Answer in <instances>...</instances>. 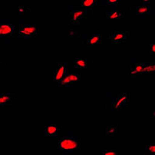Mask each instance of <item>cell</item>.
<instances>
[{
  "label": "cell",
  "mask_w": 155,
  "mask_h": 155,
  "mask_svg": "<svg viewBox=\"0 0 155 155\" xmlns=\"http://www.w3.org/2000/svg\"><path fill=\"white\" fill-rule=\"evenodd\" d=\"M16 29L14 25L8 22H0V37L11 38L14 37Z\"/></svg>",
  "instance_id": "5"
},
{
  "label": "cell",
  "mask_w": 155,
  "mask_h": 155,
  "mask_svg": "<svg viewBox=\"0 0 155 155\" xmlns=\"http://www.w3.org/2000/svg\"><path fill=\"white\" fill-rule=\"evenodd\" d=\"M81 143L77 138L70 137H63L58 139L57 142V149L61 153H68L79 150Z\"/></svg>",
  "instance_id": "1"
},
{
  "label": "cell",
  "mask_w": 155,
  "mask_h": 155,
  "mask_svg": "<svg viewBox=\"0 0 155 155\" xmlns=\"http://www.w3.org/2000/svg\"><path fill=\"white\" fill-rule=\"evenodd\" d=\"M102 1H103V0H95V3H97V4H100V3H102Z\"/></svg>",
  "instance_id": "25"
},
{
  "label": "cell",
  "mask_w": 155,
  "mask_h": 155,
  "mask_svg": "<svg viewBox=\"0 0 155 155\" xmlns=\"http://www.w3.org/2000/svg\"><path fill=\"white\" fill-rule=\"evenodd\" d=\"M106 3L109 6H114V5H117L118 0H106Z\"/></svg>",
  "instance_id": "23"
},
{
  "label": "cell",
  "mask_w": 155,
  "mask_h": 155,
  "mask_svg": "<svg viewBox=\"0 0 155 155\" xmlns=\"http://www.w3.org/2000/svg\"><path fill=\"white\" fill-rule=\"evenodd\" d=\"M31 9L30 7H27V6H19L18 9V14H19V17L22 16H25L27 15V13L30 12Z\"/></svg>",
  "instance_id": "19"
},
{
  "label": "cell",
  "mask_w": 155,
  "mask_h": 155,
  "mask_svg": "<svg viewBox=\"0 0 155 155\" xmlns=\"http://www.w3.org/2000/svg\"><path fill=\"white\" fill-rule=\"evenodd\" d=\"M107 41L115 44L127 42L129 41V33L127 31H116L108 37Z\"/></svg>",
  "instance_id": "7"
},
{
  "label": "cell",
  "mask_w": 155,
  "mask_h": 155,
  "mask_svg": "<svg viewBox=\"0 0 155 155\" xmlns=\"http://www.w3.org/2000/svg\"><path fill=\"white\" fill-rule=\"evenodd\" d=\"M147 52L149 54L155 56V43L147 45Z\"/></svg>",
  "instance_id": "22"
},
{
  "label": "cell",
  "mask_w": 155,
  "mask_h": 155,
  "mask_svg": "<svg viewBox=\"0 0 155 155\" xmlns=\"http://www.w3.org/2000/svg\"><path fill=\"white\" fill-rule=\"evenodd\" d=\"M4 67H5V64L2 63V61H0V68H4Z\"/></svg>",
  "instance_id": "27"
},
{
  "label": "cell",
  "mask_w": 155,
  "mask_h": 155,
  "mask_svg": "<svg viewBox=\"0 0 155 155\" xmlns=\"http://www.w3.org/2000/svg\"><path fill=\"white\" fill-rule=\"evenodd\" d=\"M81 80V76L78 73H73L67 74L63 79L58 81V85L59 86H71L77 84Z\"/></svg>",
  "instance_id": "6"
},
{
  "label": "cell",
  "mask_w": 155,
  "mask_h": 155,
  "mask_svg": "<svg viewBox=\"0 0 155 155\" xmlns=\"http://www.w3.org/2000/svg\"><path fill=\"white\" fill-rule=\"evenodd\" d=\"M95 0H81V5L82 8H89L95 5Z\"/></svg>",
  "instance_id": "20"
},
{
  "label": "cell",
  "mask_w": 155,
  "mask_h": 155,
  "mask_svg": "<svg viewBox=\"0 0 155 155\" xmlns=\"http://www.w3.org/2000/svg\"><path fill=\"white\" fill-rule=\"evenodd\" d=\"M145 62L141 61H134L131 63L130 74L132 76H139L143 74Z\"/></svg>",
  "instance_id": "9"
},
{
  "label": "cell",
  "mask_w": 155,
  "mask_h": 155,
  "mask_svg": "<svg viewBox=\"0 0 155 155\" xmlns=\"http://www.w3.org/2000/svg\"><path fill=\"white\" fill-rule=\"evenodd\" d=\"M43 0H34V2L35 4H37V3H39V2H42Z\"/></svg>",
  "instance_id": "26"
},
{
  "label": "cell",
  "mask_w": 155,
  "mask_h": 155,
  "mask_svg": "<svg viewBox=\"0 0 155 155\" xmlns=\"http://www.w3.org/2000/svg\"><path fill=\"white\" fill-rule=\"evenodd\" d=\"M103 40V34L100 33H95L88 37L87 40V47L94 48L99 44H100Z\"/></svg>",
  "instance_id": "11"
},
{
  "label": "cell",
  "mask_w": 155,
  "mask_h": 155,
  "mask_svg": "<svg viewBox=\"0 0 155 155\" xmlns=\"http://www.w3.org/2000/svg\"><path fill=\"white\" fill-rule=\"evenodd\" d=\"M144 151L150 155H154L155 153V143H146L144 145Z\"/></svg>",
  "instance_id": "18"
},
{
  "label": "cell",
  "mask_w": 155,
  "mask_h": 155,
  "mask_svg": "<svg viewBox=\"0 0 155 155\" xmlns=\"http://www.w3.org/2000/svg\"><path fill=\"white\" fill-rule=\"evenodd\" d=\"M15 35L23 38H33L39 35V29L34 25H23L16 27Z\"/></svg>",
  "instance_id": "2"
},
{
  "label": "cell",
  "mask_w": 155,
  "mask_h": 155,
  "mask_svg": "<svg viewBox=\"0 0 155 155\" xmlns=\"http://www.w3.org/2000/svg\"><path fill=\"white\" fill-rule=\"evenodd\" d=\"M106 135L109 136V137H114V136L117 135V134H118L117 126L113 125V124H109V125L106 126Z\"/></svg>",
  "instance_id": "16"
},
{
  "label": "cell",
  "mask_w": 155,
  "mask_h": 155,
  "mask_svg": "<svg viewBox=\"0 0 155 155\" xmlns=\"http://www.w3.org/2000/svg\"><path fill=\"white\" fill-rule=\"evenodd\" d=\"M100 155H118V153L116 150H112V149H105L102 150Z\"/></svg>",
  "instance_id": "21"
},
{
  "label": "cell",
  "mask_w": 155,
  "mask_h": 155,
  "mask_svg": "<svg viewBox=\"0 0 155 155\" xmlns=\"http://www.w3.org/2000/svg\"><path fill=\"white\" fill-rule=\"evenodd\" d=\"M68 72L67 64L64 62H58L57 64L56 71H55V75L54 78V80L57 81H61L65 77Z\"/></svg>",
  "instance_id": "8"
},
{
  "label": "cell",
  "mask_w": 155,
  "mask_h": 155,
  "mask_svg": "<svg viewBox=\"0 0 155 155\" xmlns=\"http://www.w3.org/2000/svg\"><path fill=\"white\" fill-rule=\"evenodd\" d=\"M152 9H153V5L151 4H143L135 7L132 11L139 16H147L151 13Z\"/></svg>",
  "instance_id": "12"
},
{
  "label": "cell",
  "mask_w": 155,
  "mask_h": 155,
  "mask_svg": "<svg viewBox=\"0 0 155 155\" xmlns=\"http://www.w3.org/2000/svg\"><path fill=\"white\" fill-rule=\"evenodd\" d=\"M72 64L76 70H81V69L87 68H88L89 64H88V59L85 57L80 56L77 57L72 61Z\"/></svg>",
  "instance_id": "13"
},
{
  "label": "cell",
  "mask_w": 155,
  "mask_h": 155,
  "mask_svg": "<svg viewBox=\"0 0 155 155\" xmlns=\"http://www.w3.org/2000/svg\"><path fill=\"white\" fill-rule=\"evenodd\" d=\"M88 16V11L85 8H74L69 12L68 20L71 24L79 23L81 19Z\"/></svg>",
  "instance_id": "4"
},
{
  "label": "cell",
  "mask_w": 155,
  "mask_h": 155,
  "mask_svg": "<svg viewBox=\"0 0 155 155\" xmlns=\"http://www.w3.org/2000/svg\"><path fill=\"white\" fill-rule=\"evenodd\" d=\"M18 99V95L15 94L2 93L0 94V106H7L12 104Z\"/></svg>",
  "instance_id": "10"
},
{
  "label": "cell",
  "mask_w": 155,
  "mask_h": 155,
  "mask_svg": "<svg viewBox=\"0 0 155 155\" xmlns=\"http://www.w3.org/2000/svg\"><path fill=\"white\" fill-rule=\"evenodd\" d=\"M143 74H155V61L145 62L143 68Z\"/></svg>",
  "instance_id": "15"
},
{
  "label": "cell",
  "mask_w": 155,
  "mask_h": 155,
  "mask_svg": "<svg viewBox=\"0 0 155 155\" xmlns=\"http://www.w3.org/2000/svg\"><path fill=\"white\" fill-rule=\"evenodd\" d=\"M106 18L108 19H120L122 16V13L117 9H115V10L113 11H109V12H106Z\"/></svg>",
  "instance_id": "17"
},
{
  "label": "cell",
  "mask_w": 155,
  "mask_h": 155,
  "mask_svg": "<svg viewBox=\"0 0 155 155\" xmlns=\"http://www.w3.org/2000/svg\"><path fill=\"white\" fill-rule=\"evenodd\" d=\"M130 94L128 93H120L114 98L110 105V109L112 110H120L123 109L125 106L129 104L130 102Z\"/></svg>",
  "instance_id": "3"
},
{
  "label": "cell",
  "mask_w": 155,
  "mask_h": 155,
  "mask_svg": "<svg viewBox=\"0 0 155 155\" xmlns=\"http://www.w3.org/2000/svg\"><path fill=\"white\" fill-rule=\"evenodd\" d=\"M154 0H143V4H150L151 2H153Z\"/></svg>",
  "instance_id": "24"
},
{
  "label": "cell",
  "mask_w": 155,
  "mask_h": 155,
  "mask_svg": "<svg viewBox=\"0 0 155 155\" xmlns=\"http://www.w3.org/2000/svg\"><path fill=\"white\" fill-rule=\"evenodd\" d=\"M44 132L47 137H55L60 132V128L54 124H49L44 125Z\"/></svg>",
  "instance_id": "14"
},
{
  "label": "cell",
  "mask_w": 155,
  "mask_h": 155,
  "mask_svg": "<svg viewBox=\"0 0 155 155\" xmlns=\"http://www.w3.org/2000/svg\"><path fill=\"white\" fill-rule=\"evenodd\" d=\"M154 155H155V153H154Z\"/></svg>",
  "instance_id": "28"
}]
</instances>
